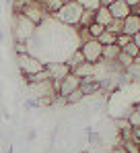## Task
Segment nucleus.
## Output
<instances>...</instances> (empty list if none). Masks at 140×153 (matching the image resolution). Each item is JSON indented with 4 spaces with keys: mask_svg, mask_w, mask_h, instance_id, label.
Masks as SVG:
<instances>
[{
    "mask_svg": "<svg viewBox=\"0 0 140 153\" xmlns=\"http://www.w3.org/2000/svg\"><path fill=\"white\" fill-rule=\"evenodd\" d=\"M83 10H85V8H83L76 0H72V2H64L62 8L54 15V19H58L62 25H66V27H78L80 17H83Z\"/></svg>",
    "mask_w": 140,
    "mask_h": 153,
    "instance_id": "nucleus-1",
    "label": "nucleus"
},
{
    "mask_svg": "<svg viewBox=\"0 0 140 153\" xmlns=\"http://www.w3.org/2000/svg\"><path fill=\"white\" fill-rule=\"evenodd\" d=\"M78 48L85 54V60L91 62V64H97V62L103 60V44L99 39H95V37L89 39V42H85V44H80Z\"/></svg>",
    "mask_w": 140,
    "mask_h": 153,
    "instance_id": "nucleus-2",
    "label": "nucleus"
},
{
    "mask_svg": "<svg viewBox=\"0 0 140 153\" xmlns=\"http://www.w3.org/2000/svg\"><path fill=\"white\" fill-rule=\"evenodd\" d=\"M35 27L37 25L33 21H29L25 15H17L15 17V35H17L19 42H25V39L33 37L35 35Z\"/></svg>",
    "mask_w": 140,
    "mask_h": 153,
    "instance_id": "nucleus-3",
    "label": "nucleus"
},
{
    "mask_svg": "<svg viewBox=\"0 0 140 153\" xmlns=\"http://www.w3.org/2000/svg\"><path fill=\"white\" fill-rule=\"evenodd\" d=\"M19 68H21V73L25 76H29V75H35L39 71H43L46 64L41 60H37L35 56H31V54H19Z\"/></svg>",
    "mask_w": 140,
    "mask_h": 153,
    "instance_id": "nucleus-4",
    "label": "nucleus"
},
{
    "mask_svg": "<svg viewBox=\"0 0 140 153\" xmlns=\"http://www.w3.org/2000/svg\"><path fill=\"white\" fill-rule=\"evenodd\" d=\"M21 15H25V17H27L29 21H33L35 25H39V23L47 17V13L43 10V6H41L39 0H27V4H25V8H23Z\"/></svg>",
    "mask_w": 140,
    "mask_h": 153,
    "instance_id": "nucleus-5",
    "label": "nucleus"
},
{
    "mask_svg": "<svg viewBox=\"0 0 140 153\" xmlns=\"http://www.w3.org/2000/svg\"><path fill=\"white\" fill-rule=\"evenodd\" d=\"M80 85H83V79H80V76H76L74 73H70V75H66L60 83H56V87H58V95L68 97L72 91L80 89Z\"/></svg>",
    "mask_w": 140,
    "mask_h": 153,
    "instance_id": "nucleus-6",
    "label": "nucleus"
},
{
    "mask_svg": "<svg viewBox=\"0 0 140 153\" xmlns=\"http://www.w3.org/2000/svg\"><path fill=\"white\" fill-rule=\"evenodd\" d=\"M46 68H47V73H49V76H52L54 83H60L66 75L72 73V68L68 66L66 60H52V62L46 64Z\"/></svg>",
    "mask_w": 140,
    "mask_h": 153,
    "instance_id": "nucleus-7",
    "label": "nucleus"
},
{
    "mask_svg": "<svg viewBox=\"0 0 140 153\" xmlns=\"http://www.w3.org/2000/svg\"><path fill=\"white\" fill-rule=\"evenodd\" d=\"M109 10H111V17L113 19H126L128 15H132V6L126 2V0H116L109 4Z\"/></svg>",
    "mask_w": 140,
    "mask_h": 153,
    "instance_id": "nucleus-8",
    "label": "nucleus"
},
{
    "mask_svg": "<svg viewBox=\"0 0 140 153\" xmlns=\"http://www.w3.org/2000/svg\"><path fill=\"white\" fill-rule=\"evenodd\" d=\"M138 31H140V15L132 13V15H128V17L124 19V33L134 37Z\"/></svg>",
    "mask_w": 140,
    "mask_h": 153,
    "instance_id": "nucleus-9",
    "label": "nucleus"
},
{
    "mask_svg": "<svg viewBox=\"0 0 140 153\" xmlns=\"http://www.w3.org/2000/svg\"><path fill=\"white\" fill-rule=\"evenodd\" d=\"M72 73H74L76 76H80L83 81H89V79L95 81V64H91V62H83V64L76 66Z\"/></svg>",
    "mask_w": 140,
    "mask_h": 153,
    "instance_id": "nucleus-10",
    "label": "nucleus"
},
{
    "mask_svg": "<svg viewBox=\"0 0 140 153\" xmlns=\"http://www.w3.org/2000/svg\"><path fill=\"white\" fill-rule=\"evenodd\" d=\"M111 21H113V17H111L109 6H99V8L95 10V23H99V25L107 27Z\"/></svg>",
    "mask_w": 140,
    "mask_h": 153,
    "instance_id": "nucleus-11",
    "label": "nucleus"
},
{
    "mask_svg": "<svg viewBox=\"0 0 140 153\" xmlns=\"http://www.w3.org/2000/svg\"><path fill=\"white\" fill-rule=\"evenodd\" d=\"M119 52H122V48H119L117 44L103 46V60H107V62H116L117 56H119Z\"/></svg>",
    "mask_w": 140,
    "mask_h": 153,
    "instance_id": "nucleus-12",
    "label": "nucleus"
},
{
    "mask_svg": "<svg viewBox=\"0 0 140 153\" xmlns=\"http://www.w3.org/2000/svg\"><path fill=\"white\" fill-rule=\"evenodd\" d=\"M41 2V6H43V10H46L47 15H56L60 8H62V4H64V0H39Z\"/></svg>",
    "mask_w": 140,
    "mask_h": 153,
    "instance_id": "nucleus-13",
    "label": "nucleus"
},
{
    "mask_svg": "<svg viewBox=\"0 0 140 153\" xmlns=\"http://www.w3.org/2000/svg\"><path fill=\"white\" fill-rule=\"evenodd\" d=\"M66 62H68V66H70V68L74 71L76 66H80V64H83V62H87V60H85V54L80 52V48H76V50L72 52L70 60H66Z\"/></svg>",
    "mask_w": 140,
    "mask_h": 153,
    "instance_id": "nucleus-14",
    "label": "nucleus"
},
{
    "mask_svg": "<svg viewBox=\"0 0 140 153\" xmlns=\"http://www.w3.org/2000/svg\"><path fill=\"white\" fill-rule=\"evenodd\" d=\"M116 62L119 64V66H122V68H124V71H126V68H130V66L134 64V58H132L130 54H126V52L122 50V52H119V56H117V60H116Z\"/></svg>",
    "mask_w": 140,
    "mask_h": 153,
    "instance_id": "nucleus-15",
    "label": "nucleus"
},
{
    "mask_svg": "<svg viewBox=\"0 0 140 153\" xmlns=\"http://www.w3.org/2000/svg\"><path fill=\"white\" fill-rule=\"evenodd\" d=\"M93 23H95V10H83V17H80L78 27H91Z\"/></svg>",
    "mask_w": 140,
    "mask_h": 153,
    "instance_id": "nucleus-16",
    "label": "nucleus"
},
{
    "mask_svg": "<svg viewBox=\"0 0 140 153\" xmlns=\"http://www.w3.org/2000/svg\"><path fill=\"white\" fill-rule=\"evenodd\" d=\"M128 122L132 128H140V105H136L130 114H128Z\"/></svg>",
    "mask_w": 140,
    "mask_h": 153,
    "instance_id": "nucleus-17",
    "label": "nucleus"
},
{
    "mask_svg": "<svg viewBox=\"0 0 140 153\" xmlns=\"http://www.w3.org/2000/svg\"><path fill=\"white\" fill-rule=\"evenodd\" d=\"M105 29H107V31H111V33H116V35L124 33V19H113V21L105 27Z\"/></svg>",
    "mask_w": 140,
    "mask_h": 153,
    "instance_id": "nucleus-18",
    "label": "nucleus"
},
{
    "mask_svg": "<svg viewBox=\"0 0 140 153\" xmlns=\"http://www.w3.org/2000/svg\"><path fill=\"white\" fill-rule=\"evenodd\" d=\"M97 39H99V42H101L103 46H109V44H116L117 35H116V33H111V31H107V29H105V31H103V33H101V35H99Z\"/></svg>",
    "mask_w": 140,
    "mask_h": 153,
    "instance_id": "nucleus-19",
    "label": "nucleus"
},
{
    "mask_svg": "<svg viewBox=\"0 0 140 153\" xmlns=\"http://www.w3.org/2000/svg\"><path fill=\"white\" fill-rule=\"evenodd\" d=\"M76 2H78L85 10H97L99 6H103L101 0H76Z\"/></svg>",
    "mask_w": 140,
    "mask_h": 153,
    "instance_id": "nucleus-20",
    "label": "nucleus"
},
{
    "mask_svg": "<svg viewBox=\"0 0 140 153\" xmlns=\"http://www.w3.org/2000/svg\"><path fill=\"white\" fill-rule=\"evenodd\" d=\"M116 44L119 46V48H122V50H124V48H126L128 44H132V35H126V33H119V35H117V39H116Z\"/></svg>",
    "mask_w": 140,
    "mask_h": 153,
    "instance_id": "nucleus-21",
    "label": "nucleus"
},
{
    "mask_svg": "<svg viewBox=\"0 0 140 153\" xmlns=\"http://www.w3.org/2000/svg\"><path fill=\"white\" fill-rule=\"evenodd\" d=\"M83 97H85V93H83L80 89H76V91H72L68 97H66V103H78Z\"/></svg>",
    "mask_w": 140,
    "mask_h": 153,
    "instance_id": "nucleus-22",
    "label": "nucleus"
},
{
    "mask_svg": "<svg viewBox=\"0 0 140 153\" xmlns=\"http://www.w3.org/2000/svg\"><path fill=\"white\" fill-rule=\"evenodd\" d=\"M87 29H89L91 37H95V39H97V37H99V35H101V33L105 31V27H103V25H99V23H93V25H91V27H87Z\"/></svg>",
    "mask_w": 140,
    "mask_h": 153,
    "instance_id": "nucleus-23",
    "label": "nucleus"
},
{
    "mask_svg": "<svg viewBox=\"0 0 140 153\" xmlns=\"http://www.w3.org/2000/svg\"><path fill=\"white\" fill-rule=\"evenodd\" d=\"M124 52H126V54H130L132 58H136V56H140V48L136 46V44H134V42H132V44H128V46L124 48Z\"/></svg>",
    "mask_w": 140,
    "mask_h": 153,
    "instance_id": "nucleus-24",
    "label": "nucleus"
},
{
    "mask_svg": "<svg viewBox=\"0 0 140 153\" xmlns=\"http://www.w3.org/2000/svg\"><path fill=\"white\" fill-rule=\"evenodd\" d=\"M132 42H134V44H136V46L140 48V31L136 33V35H134V37H132Z\"/></svg>",
    "mask_w": 140,
    "mask_h": 153,
    "instance_id": "nucleus-25",
    "label": "nucleus"
},
{
    "mask_svg": "<svg viewBox=\"0 0 140 153\" xmlns=\"http://www.w3.org/2000/svg\"><path fill=\"white\" fill-rule=\"evenodd\" d=\"M126 2H128V4H130L132 8H134V6H138V4H140V0H126Z\"/></svg>",
    "mask_w": 140,
    "mask_h": 153,
    "instance_id": "nucleus-26",
    "label": "nucleus"
},
{
    "mask_svg": "<svg viewBox=\"0 0 140 153\" xmlns=\"http://www.w3.org/2000/svg\"><path fill=\"white\" fill-rule=\"evenodd\" d=\"M111 2H116V0H101V4H103V6H109Z\"/></svg>",
    "mask_w": 140,
    "mask_h": 153,
    "instance_id": "nucleus-27",
    "label": "nucleus"
},
{
    "mask_svg": "<svg viewBox=\"0 0 140 153\" xmlns=\"http://www.w3.org/2000/svg\"><path fill=\"white\" fill-rule=\"evenodd\" d=\"M64 2H72V0H64Z\"/></svg>",
    "mask_w": 140,
    "mask_h": 153,
    "instance_id": "nucleus-28",
    "label": "nucleus"
}]
</instances>
